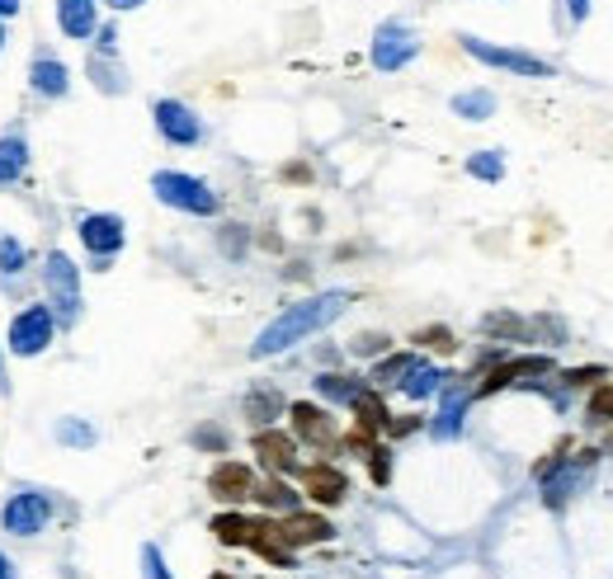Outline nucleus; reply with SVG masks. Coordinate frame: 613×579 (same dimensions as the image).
Masks as SVG:
<instances>
[{"label": "nucleus", "mask_w": 613, "mask_h": 579, "mask_svg": "<svg viewBox=\"0 0 613 579\" xmlns=\"http://www.w3.org/2000/svg\"><path fill=\"white\" fill-rule=\"evenodd\" d=\"M349 297L345 288H330V292H317V297H303V302H293L274 315V321L260 330L255 344H251V358H274V354H288L293 344H303L311 335H321L326 325H336L340 315L349 311Z\"/></svg>", "instance_id": "nucleus-1"}, {"label": "nucleus", "mask_w": 613, "mask_h": 579, "mask_svg": "<svg viewBox=\"0 0 613 579\" xmlns=\"http://www.w3.org/2000/svg\"><path fill=\"white\" fill-rule=\"evenodd\" d=\"M151 193L161 199L175 213H189V217H218V189H208L199 174H184V170H156L151 174Z\"/></svg>", "instance_id": "nucleus-2"}, {"label": "nucleus", "mask_w": 613, "mask_h": 579, "mask_svg": "<svg viewBox=\"0 0 613 579\" xmlns=\"http://www.w3.org/2000/svg\"><path fill=\"white\" fill-rule=\"evenodd\" d=\"M458 43L467 57H477L482 66H496V72H510V76H524V81H552L557 66L538 52H524V47H500V43H486L477 33H458Z\"/></svg>", "instance_id": "nucleus-3"}, {"label": "nucleus", "mask_w": 613, "mask_h": 579, "mask_svg": "<svg viewBox=\"0 0 613 579\" xmlns=\"http://www.w3.org/2000/svg\"><path fill=\"white\" fill-rule=\"evenodd\" d=\"M594 462H600V452H581V458H548L538 462V481H542V504L548 508H567L571 495L590 481Z\"/></svg>", "instance_id": "nucleus-4"}, {"label": "nucleus", "mask_w": 613, "mask_h": 579, "mask_svg": "<svg viewBox=\"0 0 613 579\" xmlns=\"http://www.w3.org/2000/svg\"><path fill=\"white\" fill-rule=\"evenodd\" d=\"M420 33L411 24H401V20H388V24H378L373 29V43H368V62H373V72L382 76H392V72H406V66L420 57Z\"/></svg>", "instance_id": "nucleus-5"}, {"label": "nucleus", "mask_w": 613, "mask_h": 579, "mask_svg": "<svg viewBox=\"0 0 613 579\" xmlns=\"http://www.w3.org/2000/svg\"><path fill=\"white\" fill-rule=\"evenodd\" d=\"M43 283H47L52 315H57L62 325H76L81 321V269L72 265V255L52 250L47 255V269H43Z\"/></svg>", "instance_id": "nucleus-6"}, {"label": "nucleus", "mask_w": 613, "mask_h": 579, "mask_svg": "<svg viewBox=\"0 0 613 579\" xmlns=\"http://www.w3.org/2000/svg\"><path fill=\"white\" fill-rule=\"evenodd\" d=\"M52 335H57V315H52V307H24L10 321L6 344H10L14 358H39L43 349L52 344Z\"/></svg>", "instance_id": "nucleus-7"}, {"label": "nucleus", "mask_w": 613, "mask_h": 579, "mask_svg": "<svg viewBox=\"0 0 613 579\" xmlns=\"http://www.w3.org/2000/svg\"><path fill=\"white\" fill-rule=\"evenodd\" d=\"M538 377H557V358L552 354H529V358L496 363L486 373V382H477L472 392H477V396H496V392H505V386H533Z\"/></svg>", "instance_id": "nucleus-8"}, {"label": "nucleus", "mask_w": 613, "mask_h": 579, "mask_svg": "<svg viewBox=\"0 0 613 579\" xmlns=\"http://www.w3.org/2000/svg\"><path fill=\"white\" fill-rule=\"evenodd\" d=\"M47 518H52V500L43 495V490H20V495H10L6 508H0V528H6L10 537L43 533Z\"/></svg>", "instance_id": "nucleus-9"}, {"label": "nucleus", "mask_w": 613, "mask_h": 579, "mask_svg": "<svg viewBox=\"0 0 613 579\" xmlns=\"http://www.w3.org/2000/svg\"><path fill=\"white\" fill-rule=\"evenodd\" d=\"M151 118H156V132H161L170 147H199L203 142V118L189 109L184 99H156Z\"/></svg>", "instance_id": "nucleus-10"}, {"label": "nucleus", "mask_w": 613, "mask_h": 579, "mask_svg": "<svg viewBox=\"0 0 613 579\" xmlns=\"http://www.w3.org/2000/svg\"><path fill=\"white\" fill-rule=\"evenodd\" d=\"M76 232H81V245H85V250L99 255V259H114L123 245H128V226H123L118 213H85Z\"/></svg>", "instance_id": "nucleus-11"}, {"label": "nucleus", "mask_w": 613, "mask_h": 579, "mask_svg": "<svg viewBox=\"0 0 613 579\" xmlns=\"http://www.w3.org/2000/svg\"><path fill=\"white\" fill-rule=\"evenodd\" d=\"M255 458L269 476H288V471H297V438L278 433V429H260L255 433Z\"/></svg>", "instance_id": "nucleus-12"}, {"label": "nucleus", "mask_w": 613, "mask_h": 579, "mask_svg": "<svg viewBox=\"0 0 613 579\" xmlns=\"http://www.w3.org/2000/svg\"><path fill=\"white\" fill-rule=\"evenodd\" d=\"M208 495L222 500V504H241L255 495V471L245 462H218L213 476H208Z\"/></svg>", "instance_id": "nucleus-13"}, {"label": "nucleus", "mask_w": 613, "mask_h": 579, "mask_svg": "<svg viewBox=\"0 0 613 579\" xmlns=\"http://www.w3.org/2000/svg\"><path fill=\"white\" fill-rule=\"evenodd\" d=\"M477 396L467 382H444V392H440V415H434V425L430 433L434 438H458L463 433V415H467V400Z\"/></svg>", "instance_id": "nucleus-14"}, {"label": "nucleus", "mask_w": 613, "mask_h": 579, "mask_svg": "<svg viewBox=\"0 0 613 579\" xmlns=\"http://www.w3.org/2000/svg\"><path fill=\"white\" fill-rule=\"evenodd\" d=\"M57 29L72 43H95V33H99V0H57Z\"/></svg>", "instance_id": "nucleus-15"}, {"label": "nucleus", "mask_w": 613, "mask_h": 579, "mask_svg": "<svg viewBox=\"0 0 613 579\" xmlns=\"http://www.w3.org/2000/svg\"><path fill=\"white\" fill-rule=\"evenodd\" d=\"M288 415H293V433L297 438H307V443H317V448L336 443V419H330L321 406H311V400H297Z\"/></svg>", "instance_id": "nucleus-16"}, {"label": "nucleus", "mask_w": 613, "mask_h": 579, "mask_svg": "<svg viewBox=\"0 0 613 579\" xmlns=\"http://www.w3.org/2000/svg\"><path fill=\"white\" fill-rule=\"evenodd\" d=\"M303 485H307V495L317 500V504H340L345 490H349L345 471H340V467H326V462L307 467V471H303Z\"/></svg>", "instance_id": "nucleus-17"}, {"label": "nucleus", "mask_w": 613, "mask_h": 579, "mask_svg": "<svg viewBox=\"0 0 613 579\" xmlns=\"http://www.w3.org/2000/svg\"><path fill=\"white\" fill-rule=\"evenodd\" d=\"M278 533H284L288 547H307V542H330V523L317 518V514H303V508H293V514H284V523H278Z\"/></svg>", "instance_id": "nucleus-18"}, {"label": "nucleus", "mask_w": 613, "mask_h": 579, "mask_svg": "<svg viewBox=\"0 0 613 579\" xmlns=\"http://www.w3.org/2000/svg\"><path fill=\"white\" fill-rule=\"evenodd\" d=\"M444 382H448L444 367H434V363H425V358H415V367H411L406 377H401L397 392L406 396V400H430V396H440V392H444Z\"/></svg>", "instance_id": "nucleus-19"}, {"label": "nucleus", "mask_w": 613, "mask_h": 579, "mask_svg": "<svg viewBox=\"0 0 613 579\" xmlns=\"http://www.w3.org/2000/svg\"><path fill=\"white\" fill-rule=\"evenodd\" d=\"M29 85H33V90H39L43 99H62L66 90H72L66 62H57V57H33V66H29Z\"/></svg>", "instance_id": "nucleus-20"}, {"label": "nucleus", "mask_w": 613, "mask_h": 579, "mask_svg": "<svg viewBox=\"0 0 613 579\" xmlns=\"http://www.w3.org/2000/svg\"><path fill=\"white\" fill-rule=\"evenodd\" d=\"M251 551H260V556H265L269 566H278V570H288V566H293V547L284 542V533H278V523H269V518H255Z\"/></svg>", "instance_id": "nucleus-21"}, {"label": "nucleus", "mask_w": 613, "mask_h": 579, "mask_svg": "<svg viewBox=\"0 0 613 579\" xmlns=\"http://www.w3.org/2000/svg\"><path fill=\"white\" fill-rule=\"evenodd\" d=\"M448 109L458 118H467V122H486L490 114H496V95L482 90V85H472V90H458L448 99Z\"/></svg>", "instance_id": "nucleus-22"}, {"label": "nucleus", "mask_w": 613, "mask_h": 579, "mask_svg": "<svg viewBox=\"0 0 613 579\" xmlns=\"http://www.w3.org/2000/svg\"><path fill=\"white\" fill-rule=\"evenodd\" d=\"M29 170V142L20 132L0 137V184H14Z\"/></svg>", "instance_id": "nucleus-23"}, {"label": "nucleus", "mask_w": 613, "mask_h": 579, "mask_svg": "<svg viewBox=\"0 0 613 579\" xmlns=\"http://www.w3.org/2000/svg\"><path fill=\"white\" fill-rule=\"evenodd\" d=\"M363 386H368L363 377H345V373H321V377H317V396H321V400H336V406H355Z\"/></svg>", "instance_id": "nucleus-24"}, {"label": "nucleus", "mask_w": 613, "mask_h": 579, "mask_svg": "<svg viewBox=\"0 0 613 579\" xmlns=\"http://www.w3.org/2000/svg\"><path fill=\"white\" fill-rule=\"evenodd\" d=\"M278 410H284V396H278L274 386H255V392L245 396V415H251V425H260V429H269Z\"/></svg>", "instance_id": "nucleus-25"}, {"label": "nucleus", "mask_w": 613, "mask_h": 579, "mask_svg": "<svg viewBox=\"0 0 613 579\" xmlns=\"http://www.w3.org/2000/svg\"><path fill=\"white\" fill-rule=\"evenodd\" d=\"M349 410H355L359 415V429L363 433H378V429H388V406H382V396L373 392V386H363V392H359V400H355V406H349Z\"/></svg>", "instance_id": "nucleus-26"}, {"label": "nucleus", "mask_w": 613, "mask_h": 579, "mask_svg": "<svg viewBox=\"0 0 613 579\" xmlns=\"http://www.w3.org/2000/svg\"><path fill=\"white\" fill-rule=\"evenodd\" d=\"M213 533H218V542H226V547H251L255 518H245V514H218L213 518Z\"/></svg>", "instance_id": "nucleus-27"}, {"label": "nucleus", "mask_w": 613, "mask_h": 579, "mask_svg": "<svg viewBox=\"0 0 613 579\" xmlns=\"http://www.w3.org/2000/svg\"><path fill=\"white\" fill-rule=\"evenodd\" d=\"M255 500L265 504V508H274V514H293V508H297V490L284 476H269L265 485H255Z\"/></svg>", "instance_id": "nucleus-28"}, {"label": "nucleus", "mask_w": 613, "mask_h": 579, "mask_svg": "<svg viewBox=\"0 0 613 579\" xmlns=\"http://www.w3.org/2000/svg\"><path fill=\"white\" fill-rule=\"evenodd\" d=\"M52 438H57L62 448H95V443H99L95 425H85V419H76V415L57 419V429H52Z\"/></svg>", "instance_id": "nucleus-29"}, {"label": "nucleus", "mask_w": 613, "mask_h": 579, "mask_svg": "<svg viewBox=\"0 0 613 579\" xmlns=\"http://www.w3.org/2000/svg\"><path fill=\"white\" fill-rule=\"evenodd\" d=\"M467 174L482 184H500L505 180V156L500 151H472L467 156Z\"/></svg>", "instance_id": "nucleus-30"}, {"label": "nucleus", "mask_w": 613, "mask_h": 579, "mask_svg": "<svg viewBox=\"0 0 613 579\" xmlns=\"http://www.w3.org/2000/svg\"><path fill=\"white\" fill-rule=\"evenodd\" d=\"M415 358L420 354H388V358L373 367V386H401V377H406L411 367H415Z\"/></svg>", "instance_id": "nucleus-31"}, {"label": "nucleus", "mask_w": 613, "mask_h": 579, "mask_svg": "<svg viewBox=\"0 0 613 579\" xmlns=\"http://www.w3.org/2000/svg\"><path fill=\"white\" fill-rule=\"evenodd\" d=\"M585 415H590V425H613V382H600V386H594Z\"/></svg>", "instance_id": "nucleus-32"}, {"label": "nucleus", "mask_w": 613, "mask_h": 579, "mask_svg": "<svg viewBox=\"0 0 613 579\" xmlns=\"http://www.w3.org/2000/svg\"><path fill=\"white\" fill-rule=\"evenodd\" d=\"M557 377H562L567 392H575V386H590V392H594V386L609 377V367L604 363H585V367H571V373H557Z\"/></svg>", "instance_id": "nucleus-33"}, {"label": "nucleus", "mask_w": 613, "mask_h": 579, "mask_svg": "<svg viewBox=\"0 0 613 579\" xmlns=\"http://www.w3.org/2000/svg\"><path fill=\"white\" fill-rule=\"evenodd\" d=\"M24 259H29V250H24L20 240L0 236V269H6V274H20V269H24Z\"/></svg>", "instance_id": "nucleus-34"}, {"label": "nucleus", "mask_w": 613, "mask_h": 579, "mask_svg": "<svg viewBox=\"0 0 613 579\" xmlns=\"http://www.w3.org/2000/svg\"><path fill=\"white\" fill-rule=\"evenodd\" d=\"M142 579H175L170 575V566H166V556H161V547H142Z\"/></svg>", "instance_id": "nucleus-35"}, {"label": "nucleus", "mask_w": 613, "mask_h": 579, "mask_svg": "<svg viewBox=\"0 0 613 579\" xmlns=\"http://www.w3.org/2000/svg\"><path fill=\"white\" fill-rule=\"evenodd\" d=\"M363 458H368V467H373V481H378V485H388V481H392V452H388V448H378V443H373V448L363 452Z\"/></svg>", "instance_id": "nucleus-36"}, {"label": "nucleus", "mask_w": 613, "mask_h": 579, "mask_svg": "<svg viewBox=\"0 0 613 579\" xmlns=\"http://www.w3.org/2000/svg\"><path fill=\"white\" fill-rule=\"evenodd\" d=\"M562 10H567V24L571 29H581L590 14H594V0H562Z\"/></svg>", "instance_id": "nucleus-37"}, {"label": "nucleus", "mask_w": 613, "mask_h": 579, "mask_svg": "<svg viewBox=\"0 0 613 579\" xmlns=\"http://www.w3.org/2000/svg\"><path fill=\"white\" fill-rule=\"evenodd\" d=\"M415 340H420V344H434V349H453V335H448L444 325H430V330H420Z\"/></svg>", "instance_id": "nucleus-38"}, {"label": "nucleus", "mask_w": 613, "mask_h": 579, "mask_svg": "<svg viewBox=\"0 0 613 579\" xmlns=\"http://www.w3.org/2000/svg\"><path fill=\"white\" fill-rule=\"evenodd\" d=\"M194 443H199V448H218V452H222V448H226V433L208 425V429H199V433H194Z\"/></svg>", "instance_id": "nucleus-39"}, {"label": "nucleus", "mask_w": 613, "mask_h": 579, "mask_svg": "<svg viewBox=\"0 0 613 579\" xmlns=\"http://www.w3.org/2000/svg\"><path fill=\"white\" fill-rule=\"evenodd\" d=\"M388 349V335H359L355 340V354H382Z\"/></svg>", "instance_id": "nucleus-40"}, {"label": "nucleus", "mask_w": 613, "mask_h": 579, "mask_svg": "<svg viewBox=\"0 0 613 579\" xmlns=\"http://www.w3.org/2000/svg\"><path fill=\"white\" fill-rule=\"evenodd\" d=\"M20 14V0H0V20H14Z\"/></svg>", "instance_id": "nucleus-41"}, {"label": "nucleus", "mask_w": 613, "mask_h": 579, "mask_svg": "<svg viewBox=\"0 0 613 579\" xmlns=\"http://www.w3.org/2000/svg\"><path fill=\"white\" fill-rule=\"evenodd\" d=\"M109 10H137V6H147V0H104Z\"/></svg>", "instance_id": "nucleus-42"}, {"label": "nucleus", "mask_w": 613, "mask_h": 579, "mask_svg": "<svg viewBox=\"0 0 613 579\" xmlns=\"http://www.w3.org/2000/svg\"><path fill=\"white\" fill-rule=\"evenodd\" d=\"M0 579H10V560H6V551H0Z\"/></svg>", "instance_id": "nucleus-43"}, {"label": "nucleus", "mask_w": 613, "mask_h": 579, "mask_svg": "<svg viewBox=\"0 0 613 579\" xmlns=\"http://www.w3.org/2000/svg\"><path fill=\"white\" fill-rule=\"evenodd\" d=\"M0 47H6V20H0Z\"/></svg>", "instance_id": "nucleus-44"}, {"label": "nucleus", "mask_w": 613, "mask_h": 579, "mask_svg": "<svg viewBox=\"0 0 613 579\" xmlns=\"http://www.w3.org/2000/svg\"><path fill=\"white\" fill-rule=\"evenodd\" d=\"M604 452H613V433H609V443H604Z\"/></svg>", "instance_id": "nucleus-45"}, {"label": "nucleus", "mask_w": 613, "mask_h": 579, "mask_svg": "<svg viewBox=\"0 0 613 579\" xmlns=\"http://www.w3.org/2000/svg\"><path fill=\"white\" fill-rule=\"evenodd\" d=\"M208 579H232V575H208Z\"/></svg>", "instance_id": "nucleus-46"}, {"label": "nucleus", "mask_w": 613, "mask_h": 579, "mask_svg": "<svg viewBox=\"0 0 613 579\" xmlns=\"http://www.w3.org/2000/svg\"><path fill=\"white\" fill-rule=\"evenodd\" d=\"M0 373H6V358H0Z\"/></svg>", "instance_id": "nucleus-47"}]
</instances>
